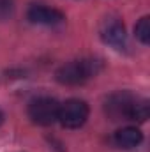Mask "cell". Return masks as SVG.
Segmentation results:
<instances>
[{
  "instance_id": "cell-3",
  "label": "cell",
  "mask_w": 150,
  "mask_h": 152,
  "mask_svg": "<svg viewBox=\"0 0 150 152\" xmlns=\"http://www.w3.org/2000/svg\"><path fill=\"white\" fill-rule=\"evenodd\" d=\"M88 104L81 99H67L58 108V122L67 129L81 127L88 118Z\"/></svg>"
},
{
  "instance_id": "cell-1",
  "label": "cell",
  "mask_w": 150,
  "mask_h": 152,
  "mask_svg": "<svg viewBox=\"0 0 150 152\" xmlns=\"http://www.w3.org/2000/svg\"><path fill=\"white\" fill-rule=\"evenodd\" d=\"M104 110L111 120L145 122L150 115V104L147 99L133 96L131 92H117L106 99Z\"/></svg>"
},
{
  "instance_id": "cell-4",
  "label": "cell",
  "mask_w": 150,
  "mask_h": 152,
  "mask_svg": "<svg viewBox=\"0 0 150 152\" xmlns=\"http://www.w3.org/2000/svg\"><path fill=\"white\" fill-rule=\"evenodd\" d=\"M58 101L53 97H37L28 104V117L37 126H51L58 120Z\"/></svg>"
},
{
  "instance_id": "cell-5",
  "label": "cell",
  "mask_w": 150,
  "mask_h": 152,
  "mask_svg": "<svg viewBox=\"0 0 150 152\" xmlns=\"http://www.w3.org/2000/svg\"><path fill=\"white\" fill-rule=\"evenodd\" d=\"M101 39L115 50H124L127 42L125 27L118 18H106L101 25Z\"/></svg>"
},
{
  "instance_id": "cell-6",
  "label": "cell",
  "mask_w": 150,
  "mask_h": 152,
  "mask_svg": "<svg viewBox=\"0 0 150 152\" xmlns=\"http://www.w3.org/2000/svg\"><path fill=\"white\" fill-rule=\"evenodd\" d=\"M27 18L32 23L37 25H46V27H53L58 25L66 20L64 12L55 9V7H48V5H32L27 12Z\"/></svg>"
},
{
  "instance_id": "cell-8",
  "label": "cell",
  "mask_w": 150,
  "mask_h": 152,
  "mask_svg": "<svg viewBox=\"0 0 150 152\" xmlns=\"http://www.w3.org/2000/svg\"><path fill=\"white\" fill-rule=\"evenodd\" d=\"M134 34H136V37L140 39V42H143V44H149L150 42V18L149 16H143L136 23Z\"/></svg>"
},
{
  "instance_id": "cell-7",
  "label": "cell",
  "mask_w": 150,
  "mask_h": 152,
  "mask_svg": "<svg viewBox=\"0 0 150 152\" xmlns=\"http://www.w3.org/2000/svg\"><path fill=\"white\" fill-rule=\"evenodd\" d=\"M113 142L117 147L120 149H134L136 145H140L143 142V133L138 127H122L115 133Z\"/></svg>"
},
{
  "instance_id": "cell-9",
  "label": "cell",
  "mask_w": 150,
  "mask_h": 152,
  "mask_svg": "<svg viewBox=\"0 0 150 152\" xmlns=\"http://www.w3.org/2000/svg\"><path fill=\"white\" fill-rule=\"evenodd\" d=\"M14 11V0H0V20H5Z\"/></svg>"
},
{
  "instance_id": "cell-2",
  "label": "cell",
  "mask_w": 150,
  "mask_h": 152,
  "mask_svg": "<svg viewBox=\"0 0 150 152\" xmlns=\"http://www.w3.org/2000/svg\"><path fill=\"white\" fill-rule=\"evenodd\" d=\"M99 71H101V62L94 58H81V60L67 62L62 67H58L57 80L62 85H83Z\"/></svg>"
},
{
  "instance_id": "cell-10",
  "label": "cell",
  "mask_w": 150,
  "mask_h": 152,
  "mask_svg": "<svg viewBox=\"0 0 150 152\" xmlns=\"http://www.w3.org/2000/svg\"><path fill=\"white\" fill-rule=\"evenodd\" d=\"M4 122V115H2V112H0V124Z\"/></svg>"
}]
</instances>
